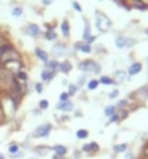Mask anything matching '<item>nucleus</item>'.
I'll list each match as a JSON object with an SVG mask.
<instances>
[{"label": "nucleus", "mask_w": 148, "mask_h": 159, "mask_svg": "<svg viewBox=\"0 0 148 159\" xmlns=\"http://www.w3.org/2000/svg\"><path fill=\"white\" fill-rule=\"evenodd\" d=\"M79 70L83 72H93V74H99L100 72V65L93 59H87L79 64Z\"/></svg>", "instance_id": "1"}, {"label": "nucleus", "mask_w": 148, "mask_h": 159, "mask_svg": "<svg viewBox=\"0 0 148 159\" xmlns=\"http://www.w3.org/2000/svg\"><path fill=\"white\" fill-rule=\"evenodd\" d=\"M51 129H52V127H51L50 123H44V125L38 126V127L35 129V132H34V138H36V139H39V138H47L48 134H50Z\"/></svg>", "instance_id": "2"}, {"label": "nucleus", "mask_w": 148, "mask_h": 159, "mask_svg": "<svg viewBox=\"0 0 148 159\" xmlns=\"http://www.w3.org/2000/svg\"><path fill=\"white\" fill-rule=\"evenodd\" d=\"M115 43L118 48H131V46L135 45V41L131 38H125V36H118Z\"/></svg>", "instance_id": "3"}, {"label": "nucleus", "mask_w": 148, "mask_h": 159, "mask_svg": "<svg viewBox=\"0 0 148 159\" xmlns=\"http://www.w3.org/2000/svg\"><path fill=\"white\" fill-rule=\"evenodd\" d=\"M134 98H136L140 103H144V101L148 98V87L138 88V90L134 93Z\"/></svg>", "instance_id": "4"}, {"label": "nucleus", "mask_w": 148, "mask_h": 159, "mask_svg": "<svg viewBox=\"0 0 148 159\" xmlns=\"http://www.w3.org/2000/svg\"><path fill=\"white\" fill-rule=\"evenodd\" d=\"M57 110L60 111H63V113H70L74 110V104H73L71 101H60L58 104H57Z\"/></svg>", "instance_id": "5"}, {"label": "nucleus", "mask_w": 148, "mask_h": 159, "mask_svg": "<svg viewBox=\"0 0 148 159\" xmlns=\"http://www.w3.org/2000/svg\"><path fill=\"white\" fill-rule=\"evenodd\" d=\"M52 54H54L55 58H60V57H65L67 51H65V46H64V43H57V45L52 48Z\"/></svg>", "instance_id": "6"}, {"label": "nucleus", "mask_w": 148, "mask_h": 159, "mask_svg": "<svg viewBox=\"0 0 148 159\" xmlns=\"http://www.w3.org/2000/svg\"><path fill=\"white\" fill-rule=\"evenodd\" d=\"M74 48L76 49H79L80 52H83V54H92V45H87V43H84V42H77V43H74Z\"/></svg>", "instance_id": "7"}, {"label": "nucleus", "mask_w": 148, "mask_h": 159, "mask_svg": "<svg viewBox=\"0 0 148 159\" xmlns=\"http://www.w3.org/2000/svg\"><path fill=\"white\" fill-rule=\"evenodd\" d=\"M55 75H57V72H55V71H51V70H44V71L41 72V80H42V81H45V83H50V81H52V80L55 78Z\"/></svg>", "instance_id": "8"}, {"label": "nucleus", "mask_w": 148, "mask_h": 159, "mask_svg": "<svg viewBox=\"0 0 148 159\" xmlns=\"http://www.w3.org/2000/svg\"><path fill=\"white\" fill-rule=\"evenodd\" d=\"M141 70H142V64L134 62V64H131V67L128 68V74H129V75H138L141 72Z\"/></svg>", "instance_id": "9"}, {"label": "nucleus", "mask_w": 148, "mask_h": 159, "mask_svg": "<svg viewBox=\"0 0 148 159\" xmlns=\"http://www.w3.org/2000/svg\"><path fill=\"white\" fill-rule=\"evenodd\" d=\"M35 55H36L44 64H47L48 61H50V55H48V52H45V51L41 49V48H35Z\"/></svg>", "instance_id": "10"}, {"label": "nucleus", "mask_w": 148, "mask_h": 159, "mask_svg": "<svg viewBox=\"0 0 148 159\" xmlns=\"http://www.w3.org/2000/svg\"><path fill=\"white\" fill-rule=\"evenodd\" d=\"M60 71L63 72V74H68V72H71L73 70V64L70 62V61H63V62H60V68H58Z\"/></svg>", "instance_id": "11"}, {"label": "nucleus", "mask_w": 148, "mask_h": 159, "mask_svg": "<svg viewBox=\"0 0 148 159\" xmlns=\"http://www.w3.org/2000/svg\"><path fill=\"white\" fill-rule=\"evenodd\" d=\"M52 151L55 152L54 155H58V156H61V158H64V156L67 155V148L64 146V145H55V146L52 148Z\"/></svg>", "instance_id": "12"}, {"label": "nucleus", "mask_w": 148, "mask_h": 159, "mask_svg": "<svg viewBox=\"0 0 148 159\" xmlns=\"http://www.w3.org/2000/svg\"><path fill=\"white\" fill-rule=\"evenodd\" d=\"M28 34L32 36V38H35V36H38L39 34H41V29H39L38 25H29L28 26V30H26Z\"/></svg>", "instance_id": "13"}, {"label": "nucleus", "mask_w": 148, "mask_h": 159, "mask_svg": "<svg viewBox=\"0 0 148 159\" xmlns=\"http://www.w3.org/2000/svg\"><path fill=\"white\" fill-rule=\"evenodd\" d=\"M61 34H63L64 38L70 36V23H68V20H63V23H61Z\"/></svg>", "instance_id": "14"}, {"label": "nucleus", "mask_w": 148, "mask_h": 159, "mask_svg": "<svg viewBox=\"0 0 148 159\" xmlns=\"http://www.w3.org/2000/svg\"><path fill=\"white\" fill-rule=\"evenodd\" d=\"M45 67H47V70H51V71H57L60 68V61H57V59H52V61H48L47 64H45Z\"/></svg>", "instance_id": "15"}, {"label": "nucleus", "mask_w": 148, "mask_h": 159, "mask_svg": "<svg viewBox=\"0 0 148 159\" xmlns=\"http://www.w3.org/2000/svg\"><path fill=\"white\" fill-rule=\"evenodd\" d=\"M99 83L100 84H105V85H115V81H113V78L112 77H109V75H102L100 78H99Z\"/></svg>", "instance_id": "16"}, {"label": "nucleus", "mask_w": 148, "mask_h": 159, "mask_svg": "<svg viewBox=\"0 0 148 159\" xmlns=\"http://www.w3.org/2000/svg\"><path fill=\"white\" fill-rule=\"evenodd\" d=\"M127 80V74L125 71H116L115 72V77H113V81L115 83H122Z\"/></svg>", "instance_id": "17"}, {"label": "nucleus", "mask_w": 148, "mask_h": 159, "mask_svg": "<svg viewBox=\"0 0 148 159\" xmlns=\"http://www.w3.org/2000/svg\"><path fill=\"white\" fill-rule=\"evenodd\" d=\"M113 151L116 153H125L128 151V143H121V145H115Z\"/></svg>", "instance_id": "18"}, {"label": "nucleus", "mask_w": 148, "mask_h": 159, "mask_svg": "<svg viewBox=\"0 0 148 159\" xmlns=\"http://www.w3.org/2000/svg\"><path fill=\"white\" fill-rule=\"evenodd\" d=\"M16 78L19 80V81H28V74H26L23 70H19V71H16Z\"/></svg>", "instance_id": "19"}, {"label": "nucleus", "mask_w": 148, "mask_h": 159, "mask_svg": "<svg viewBox=\"0 0 148 159\" xmlns=\"http://www.w3.org/2000/svg\"><path fill=\"white\" fill-rule=\"evenodd\" d=\"M45 39H47V41H55V39H57V32H55L54 29L47 30V34H45Z\"/></svg>", "instance_id": "20"}, {"label": "nucleus", "mask_w": 148, "mask_h": 159, "mask_svg": "<svg viewBox=\"0 0 148 159\" xmlns=\"http://www.w3.org/2000/svg\"><path fill=\"white\" fill-rule=\"evenodd\" d=\"M76 136H77V139H87V136H89V130H86V129L77 130Z\"/></svg>", "instance_id": "21"}, {"label": "nucleus", "mask_w": 148, "mask_h": 159, "mask_svg": "<svg viewBox=\"0 0 148 159\" xmlns=\"http://www.w3.org/2000/svg\"><path fill=\"white\" fill-rule=\"evenodd\" d=\"M116 111H118V110H116V106H107V107L105 109V114L107 116V117H110V116L115 114Z\"/></svg>", "instance_id": "22"}, {"label": "nucleus", "mask_w": 148, "mask_h": 159, "mask_svg": "<svg viewBox=\"0 0 148 159\" xmlns=\"http://www.w3.org/2000/svg\"><path fill=\"white\" fill-rule=\"evenodd\" d=\"M99 80H90V81H87V88L89 90H96V88L99 87Z\"/></svg>", "instance_id": "23"}, {"label": "nucleus", "mask_w": 148, "mask_h": 159, "mask_svg": "<svg viewBox=\"0 0 148 159\" xmlns=\"http://www.w3.org/2000/svg\"><path fill=\"white\" fill-rule=\"evenodd\" d=\"M48 151H50V148H48V146H44V148L42 146H38V148H36V152H38L39 156H45Z\"/></svg>", "instance_id": "24"}, {"label": "nucleus", "mask_w": 148, "mask_h": 159, "mask_svg": "<svg viewBox=\"0 0 148 159\" xmlns=\"http://www.w3.org/2000/svg\"><path fill=\"white\" fill-rule=\"evenodd\" d=\"M89 35H92V34H90V25H89V22H87V20H84V32H83V39L87 38Z\"/></svg>", "instance_id": "25"}, {"label": "nucleus", "mask_w": 148, "mask_h": 159, "mask_svg": "<svg viewBox=\"0 0 148 159\" xmlns=\"http://www.w3.org/2000/svg\"><path fill=\"white\" fill-rule=\"evenodd\" d=\"M77 88H79V87H77V85H76V84H68V94H70V96H74V94H76V93H77Z\"/></svg>", "instance_id": "26"}, {"label": "nucleus", "mask_w": 148, "mask_h": 159, "mask_svg": "<svg viewBox=\"0 0 148 159\" xmlns=\"http://www.w3.org/2000/svg\"><path fill=\"white\" fill-rule=\"evenodd\" d=\"M22 13H23V10H22V7H15L12 10V15L15 17H19V16H22Z\"/></svg>", "instance_id": "27"}, {"label": "nucleus", "mask_w": 148, "mask_h": 159, "mask_svg": "<svg viewBox=\"0 0 148 159\" xmlns=\"http://www.w3.org/2000/svg\"><path fill=\"white\" fill-rule=\"evenodd\" d=\"M118 96H119V90H116V88H115L113 91H110L109 94H107V97H109L110 100H115V98H118Z\"/></svg>", "instance_id": "28"}, {"label": "nucleus", "mask_w": 148, "mask_h": 159, "mask_svg": "<svg viewBox=\"0 0 148 159\" xmlns=\"http://www.w3.org/2000/svg\"><path fill=\"white\" fill-rule=\"evenodd\" d=\"M94 41H96V36H94V35H89L87 38H84V43H87V45H92Z\"/></svg>", "instance_id": "29"}, {"label": "nucleus", "mask_w": 148, "mask_h": 159, "mask_svg": "<svg viewBox=\"0 0 148 159\" xmlns=\"http://www.w3.org/2000/svg\"><path fill=\"white\" fill-rule=\"evenodd\" d=\"M70 94H68L67 91H64V93H61V96H60V101H68L70 100Z\"/></svg>", "instance_id": "30"}, {"label": "nucleus", "mask_w": 148, "mask_h": 159, "mask_svg": "<svg viewBox=\"0 0 148 159\" xmlns=\"http://www.w3.org/2000/svg\"><path fill=\"white\" fill-rule=\"evenodd\" d=\"M48 106H50L48 100H41V101H39V109H41V110H47Z\"/></svg>", "instance_id": "31"}, {"label": "nucleus", "mask_w": 148, "mask_h": 159, "mask_svg": "<svg viewBox=\"0 0 148 159\" xmlns=\"http://www.w3.org/2000/svg\"><path fill=\"white\" fill-rule=\"evenodd\" d=\"M90 151H92V153H96V152H99V145H98V143H94V142L90 143Z\"/></svg>", "instance_id": "32"}, {"label": "nucleus", "mask_w": 148, "mask_h": 159, "mask_svg": "<svg viewBox=\"0 0 148 159\" xmlns=\"http://www.w3.org/2000/svg\"><path fill=\"white\" fill-rule=\"evenodd\" d=\"M17 151H19V146H17V145H10V146H9V153H10V155H12V153H16Z\"/></svg>", "instance_id": "33"}, {"label": "nucleus", "mask_w": 148, "mask_h": 159, "mask_svg": "<svg viewBox=\"0 0 148 159\" xmlns=\"http://www.w3.org/2000/svg\"><path fill=\"white\" fill-rule=\"evenodd\" d=\"M116 121H119V116H118V111L115 114H112L109 117V123H116Z\"/></svg>", "instance_id": "34"}, {"label": "nucleus", "mask_w": 148, "mask_h": 159, "mask_svg": "<svg viewBox=\"0 0 148 159\" xmlns=\"http://www.w3.org/2000/svg\"><path fill=\"white\" fill-rule=\"evenodd\" d=\"M84 81H86V74H83V75H81L80 78L77 80V84H76V85H77L79 88H80L81 85H83V83H84Z\"/></svg>", "instance_id": "35"}, {"label": "nucleus", "mask_w": 148, "mask_h": 159, "mask_svg": "<svg viewBox=\"0 0 148 159\" xmlns=\"http://www.w3.org/2000/svg\"><path fill=\"white\" fill-rule=\"evenodd\" d=\"M23 155H25V153H23V152H22V151H17L16 153H12V155H10V158H13V159H17V158H23Z\"/></svg>", "instance_id": "36"}, {"label": "nucleus", "mask_w": 148, "mask_h": 159, "mask_svg": "<svg viewBox=\"0 0 148 159\" xmlns=\"http://www.w3.org/2000/svg\"><path fill=\"white\" fill-rule=\"evenodd\" d=\"M35 91H36V93H42L44 91L42 83H36V84H35Z\"/></svg>", "instance_id": "37"}, {"label": "nucleus", "mask_w": 148, "mask_h": 159, "mask_svg": "<svg viewBox=\"0 0 148 159\" xmlns=\"http://www.w3.org/2000/svg\"><path fill=\"white\" fill-rule=\"evenodd\" d=\"M127 104H128V100H119V103H118L116 107H119V109H125Z\"/></svg>", "instance_id": "38"}, {"label": "nucleus", "mask_w": 148, "mask_h": 159, "mask_svg": "<svg viewBox=\"0 0 148 159\" xmlns=\"http://www.w3.org/2000/svg\"><path fill=\"white\" fill-rule=\"evenodd\" d=\"M81 151L86 152V153H92V151H90V143H86V145H83V146H81Z\"/></svg>", "instance_id": "39"}, {"label": "nucleus", "mask_w": 148, "mask_h": 159, "mask_svg": "<svg viewBox=\"0 0 148 159\" xmlns=\"http://www.w3.org/2000/svg\"><path fill=\"white\" fill-rule=\"evenodd\" d=\"M71 6H73V9H74L76 12H79V13L81 12V6H80V4H79V3H77V2H73V3H71Z\"/></svg>", "instance_id": "40"}, {"label": "nucleus", "mask_w": 148, "mask_h": 159, "mask_svg": "<svg viewBox=\"0 0 148 159\" xmlns=\"http://www.w3.org/2000/svg\"><path fill=\"white\" fill-rule=\"evenodd\" d=\"M118 116H119V121H121L128 116V111H121V113H118Z\"/></svg>", "instance_id": "41"}, {"label": "nucleus", "mask_w": 148, "mask_h": 159, "mask_svg": "<svg viewBox=\"0 0 148 159\" xmlns=\"http://www.w3.org/2000/svg\"><path fill=\"white\" fill-rule=\"evenodd\" d=\"M125 159H134V155L131 152H125Z\"/></svg>", "instance_id": "42"}, {"label": "nucleus", "mask_w": 148, "mask_h": 159, "mask_svg": "<svg viewBox=\"0 0 148 159\" xmlns=\"http://www.w3.org/2000/svg\"><path fill=\"white\" fill-rule=\"evenodd\" d=\"M42 4H44V6H50V4H51V0H42Z\"/></svg>", "instance_id": "43"}, {"label": "nucleus", "mask_w": 148, "mask_h": 159, "mask_svg": "<svg viewBox=\"0 0 148 159\" xmlns=\"http://www.w3.org/2000/svg\"><path fill=\"white\" fill-rule=\"evenodd\" d=\"M65 120H68V116H63L61 117V121H65Z\"/></svg>", "instance_id": "44"}, {"label": "nucleus", "mask_w": 148, "mask_h": 159, "mask_svg": "<svg viewBox=\"0 0 148 159\" xmlns=\"http://www.w3.org/2000/svg\"><path fill=\"white\" fill-rule=\"evenodd\" d=\"M0 159H4V155H3V153H0Z\"/></svg>", "instance_id": "45"}, {"label": "nucleus", "mask_w": 148, "mask_h": 159, "mask_svg": "<svg viewBox=\"0 0 148 159\" xmlns=\"http://www.w3.org/2000/svg\"><path fill=\"white\" fill-rule=\"evenodd\" d=\"M144 32H145V34H147V35H148V29H145V30H144Z\"/></svg>", "instance_id": "46"}, {"label": "nucleus", "mask_w": 148, "mask_h": 159, "mask_svg": "<svg viewBox=\"0 0 148 159\" xmlns=\"http://www.w3.org/2000/svg\"><path fill=\"white\" fill-rule=\"evenodd\" d=\"M31 159H36V158H31Z\"/></svg>", "instance_id": "47"}]
</instances>
